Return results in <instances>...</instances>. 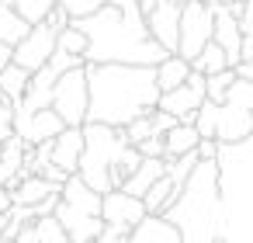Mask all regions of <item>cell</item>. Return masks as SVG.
Returning <instances> with one entry per match:
<instances>
[{"instance_id": "6da1fadb", "label": "cell", "mask_w": 253, "mask_h": 243, "mask_svg": "<svg viewBox=\"0 0 253 243\" xmlns=\"http://www.w3.org/2000/svg\"><path fill=\"white\" fill-rule=\"evenodd\" d=\"M73 25L87 35V63H135V66H160L170 52L153 39L146 11L139 0L118 7L108 4L94 14L73 18Z\"/></svg>"}, {"instance_id": "7a4b0ae2", "label": "cell", "mask_w": 253, "mask_h": 243, "mask_svg": "<svg viewBox=\"0 0 253 243\" xmlns=\"http://www.w3.org/2000/svg\"><path fill=\"white\" fill-rule=\"evenodd\" d=\"M90 80V115L87 122H104L125 129L139 115L160 108V84L156 66L135 63H87Z\"/></svg>"}, {"instance_id": "3957f363", "label": "cell", "mask_w": 253, "mask_h": 243, "mask_svg": "<svg viewBox=\"0 0 253 243\" xmlns=\"http://www.w3.org/2000/svg\"><path fill=\"white\" fill-rule=\"evenodd\" d=\"M184 236V243H218L222 236V191H218V160H201L177 201L163 212Z\"/></svg>"}, {"instance_id": "277c9868", "label": "cell", "mask_w": 253, "mask_h": 243, "mask_svg": "<svg viewBox=\"0 0 253 243\" xmlns=\"http://www.w3.org/2000/svg\"><path fill=\"white\" fill-rule=\"evenodd\" d=\"M84 139L87 143H84V156H80V170L77 174L101 194H108L111 188H122L135 174V167L142 163L139 146H132L125 129H118V125L87 122L84 125Z\"/></svg>"}, {"instance_id": "5b68a950", "label": "cell", "mask_w": 253, "mask_h": 243, "mask_svg": "<svg viewBox=\"0 0 253 243\" xmlns=\"http://www.w3.org/2000/svg\"><path fill=\"white\" fill-rule=\"evenodd\" d=\"M52 108L63 115L66 125H87V115H90V80H87V63L66 70V73L56 80Z\"/></svg>"}, {"instance_id": "8992f818", "label": "cell", "mask_w": 253, "mask_h": 243, "mask_svg": "<svg viewBox=\"0 0 253 243\" xmlns=\"http://www.w3.org/2000/svg\"><path fill=\"white\" fill-rule=\"evenodd\" d=\"M211 39H215V4H208V0H187L184 11H180V46H177V52L184 59H194Z\"/></svg>"}, {"instance_id": "52a82bcc", "label": "cell", "mask_w": 253, "mask_h": 243, "mask_svg": "<svg viewBox=\"0 0 253 243\" xmlns=\"http://www.w3.org/2000/svg\"><path fill=\"white\" fill-rule=\"evenodd\" d=\"M205 101H208V77L201 70H191V77L180 87L160 94V108L170 111V115H177L180 122H194Z\"/></svg>"}, {"instance_id": "ba28073f", "label": "cell", "mask_w": 253, "mask_h": 243, "mask_svg": "<svg viewBox=\"0 0 253 243\" xmlns=\"http://www.w3.org/2000/svg\"><path fill=\"white\" fill-rule=\"evenodd\" d=\"M56 49H59V32H56L49 21H39V25H32V32L14 46V63L25 66L28 73H35V70H42V66L56 56Z\"/></svg>"}, {"instance_id": "9c48e42d", "label": "cell", "mask_w": 253, "mask_h": 243, "mask_svg": "<svg viewBox=\"0 0 253 243\" xmlns=\"http://www.w3.org/2000/svg\"><path fill=\"white\" fill-rule=\"evenodd\" d=\"M66 129L63 115L56 108H39V111H14V132L28 143V146H39V143H49L56 139L59 132Z\"/></svg>"}, {"instance_id": "30bf717a", "label": "cell", "mask_w": 253, "mask_h": 243, "mask_svg": "<svg viewBox=\"0 0 253 243\" xmlns=\"http://www.w3.org/2000/svg\"><path fill=\"white\" fill-rule=\"evenodd\" d=\"M146 215H149L146 201L135 198V194H128L125 188H111V191L104 194V201H101V219L111 222V226H122V229H128V233H132Z\"/></svg>"}, {"instance_id": "8fae6325", "label": "cell", "mask_w": 253, "mask_h": 243, "mask_svg": "<svg viewBox=\"0 0 253 243\" xmlns=\"http://www.w3.org/2000/svg\"><path fill=\"white\" fill-rule=\"evenodd\" d=\"M180 11H184V4H173V0H163L153 11H146L149 32L167 52H177V46H180Z\"/></svg>"}, {"instance_id": "7c38bea8", "label": "cell", "mask_w": 253, "mask_h": 243, "mask_svg": "<svg viewBox=\"0 0 253 243\" xmlns=\"http://www.w3.org/2000/svg\"><path fill=\"white\" fill-rule=\"evenodd\" d=\"M215 42L225 49L229 66L243 63V25H239V14H232L229 4H215Z\"/></svg>"}, {"instance_id": "4fadbf2b", "label": "cell", "mask_w": 253, "mask_h": 243, "mask_svg": "<svg viewBox=\"0 0 253 243\" xmlns=\"http://www.w3.org/2000/svg\"><path fill=\"white\" fill-rule=\"evenodd\" d=\"M56 219L66 226L70 233V243H94L104 229V219L101 215H90V212H80V208H70L63 198L56 205Z\"/></svg>"}, {"instance_id": "5bb4252c", "label": "cell", "mask_w": 253, "mask_h": 243, "mask_svg": "<svg viewBox=\"0 0 253 243\" xmlns=\"http://www.w3.org/2000/svg\"><path fill=\"white\" fill-rule=\"evenodd\" d=\"M84 125H66L56 139H52V163L63 167L66 174L80 170V156H84Z\"/></svg>"}, {"instance_id": "9a60e30c", "label": "cell", "mask_w": 253, "mask_h": 243, "mask_svg": "<svg viewBox=\"0 0 253 243\" xmlns=\"http://www.w3.org/2000/svg\"><path fill=\"white\" fill-rule=\"evenodd\" d=\"M128 243H184V236H180V229H177L167 215H153V212H149V215L132 229Z\"/></svg>"}, {"instance_id": "2e32d148", "label": "cell", "mask_w": 253, "mask_h": 243, "mask_svg": "<svg viewBox=\"0 0 253 243\" xmlns=\"http://www.w3.org/2000/svg\"><path fill=\"white\" fill-rule=\"evenodd\" d=\"M59 198H63L70 208H80V212H90V215H101V201H104V194L94 191L80 174H70V181H66L63 191H59Z\"/></svg>"}, {"instance_id": "e0dca14e", "label": "cell", "mask_w": 253, "mask_h": 243, "mask_svg": "<svg viewBox=\"0 0 253 243\" xmlns=\"http://www.w3.org/2000/svg\"><path fill=\"white\" fill-rule=\"evenodd\" d=\"M163 174H167V160H163V156H142V163L135 167V174H132L122 188H125L128 194H135V198H146V191H149Z\"/></svg>"}, {"instance_id": "ac0fdd59", "label": "cell", "mask_w": 253, "mask_h": 243, "mask_svg": "<svg viewBox=\"0 0 253 243\" xmlns=\"http://www.w3.org/2000/svg\"><path fill=\"white\" fill-rule=\"evenodd\" d=\"M14 191V205H42L45 198H52V194H59L63 188H56L49 177H42V174H32V177H25L18 188H11Z\"/></svg>"}, {"instance_id": "d6986e66", "label": "cell", "mask_w": 253, "mask_h": 243, "mask_svg": "<svg viewBox=\"0 0 253 243\" xmlns=\"http://www.w3.org/2000/svg\"><path fill=\"white\" fill-rule=\"evenodd\" d=\"M163 143H167V156L173 160V156H184V153L198 149L201 132H198V125H194V122H177V125L163 136Z\"/></svg>"}, {"instance_id": "ffe728a7", "label": "cell", "mask_w": 253, "mask_h": 243, "mask_svg": "<svg viewBox=\"0 0 253 243\" xmlns=\"http://www.w3.org/2000/svg\"><path fill=\"white\" fill-rule=\"evenodd\" d=\"M187 77H191V59H184L180 52H170V56L156 66V84H160V91H173V87H180Z\"/></svg>"}, {"instance_id": "44dd1931", "label": "cell", "mask_w": 253, "mask_h": 243, "mask_svg": "<svg viewBox=\"0 0 253 243\" xmlns=\"http://www.w3.org/2000/svg\"><path fill=\"white\" fill-rule=\"evenodd\" d=\"M32 32V21L21 18L7 0H0V42H7V46H18L25 35Z\"/></svg>"}, {"instance_id": "7402d4cb", "label": "cell", "mask_w": 253, "mask_h": 243, "mask_svg": "<svg viewBox=\"0 0 253 243\" xmlns=\"http://www.w3.org/2000/svg\"><path fill=\"white\" fill-rule=\"evenodd\" d=\"M177 194H180V188L173 184V177H170V174H163V177L146 191V198H142V201H146V208H149L153 215H163V212L177 201Z\"/></svg>"}, {"instance_id": "603a6c76", "label": "cell", "mask_w": 253, "mask_h": 243, "mask_svg": "<svg viewBox=\"0 0 253 243\" xmlns=\"http://www.w3.org/2000/svg\"><path fill=\"white\" fill-rule=\"evenodd\" d=\"M28 80H32V73L25 66L11 63V66L0 70V94H4L7 101H14V108H18L21 97H25V91H28Z\"/></svg>"}, {"instance_id": "cb8c5ba5", "label": "cell", "mask_w": 253, "mask_h": 243, "mask_svg": "<svg viewBox=\"0 0 253 243\" xmlns=\"http://www.w3.org/2000/svg\"><path fill=\"white\" fill-rule=\"evenodd\" d=\"M225 66H229V56H225V49H222L215 39L191 59V70H201L205 77H211V73H218V70H225Z\"/></svg>"}, {"instance_id": "d4e9b609", "label": "cell", "mask_w": 253, "mask_h": 243, "mask_svg": "<svg viewBox=\"0 0 253 243\" xmlns=\"http://www.w3.org/2000/svg\"><path fill=\"white\" fill-rule=\"evenodd\" d=\"M125 136H128L132 146H139V143L149 139V136H163V129H160V122H156V111L139 115L135 122H128V125H125Z\"/></svg>"}, {"instance_id": "484cf974", "label": "cell", "mask_w": 253, "mask_h": 243, "mask_svg": "<svg viewBox=\"0 0 253 243\" xmlns=\"http://www.w3.org/2000/svg\"><path fill=\"white\" fill-rule=\"evenodd\" d=\"M7 4H11L21 18H28L32 25H39V21L49 18V11L59 4V0H7Z\"/></svg>"}, {"instance_id": "4316f807", "label": "cell", "mask_w": 253, "mask_h": 243, "mask_svg": "<svg viewBox=\"0 0 253 243\" xmlns=\"http://www.w3.org/2000/svg\"><path fill=\"white\" fill-rule=\"evenodd\" d=\"M236 80H239V77H236V66H225V70L211 73V77H208V101L222 104V101L229 97V91H232Z\"/></svg>"}, {"instance_id": "83f0119b", "label": "cell", "mask_w": 253, "mask_h": 243, "mask_svg": "<svg viewBox=\"0 0 253 243\" xmlns=\"http://www.w3.org/2000/svg\"><path fill=\"white\" fill-rule=\"evenodd\" d=\"M35 226H39V243H70V233H66V226L56 219V212L35 219Z\"/></svg>"}, {"instance_id": "f1b7e54d", "label": "cell", "mask_w": 253, "mask_h": 243, "mask_svg": "<svg viewBox=\"0 0 253 243\" xmlns=\"http://www.w3.org/2000/svg\"><path fill=\"white\" fill-rule=\"evenodd\" d=\"M59 49L87 59V35H84L77 25H70V28H63V32H59Z\"/></svg>"}, {"instance_id": "f546056e", "label": "cell", "mask_w": 253, "mask_h": 243, "mask_svg": "<svg viewBox=\"0 0 253 243\" xmlns=\"http://www.w3.org/2000/svg\"><path fill=\"white\" fill-rule=\"evenodd\" d=\"M59 4H63L73 18H84V14H94L97 7H104L108 0H59Z\"/></svg>"}, {"instance_id": "4dcf8cb0", "label": "cell", "mask_w": 253, "mask_h": 243, "mask_svg": "<svg viewBox=\"0 0 253 243\" xmlns=\"http://www.w3.org/2000/svg\"><path fill=\"white\" fill-rule=\"evenodd\" d=\"M139 153H142V156H163V160H170V156H167V143H163V136H149V139H142V143H139Z\"/></svg>"}, {"instance_id": "1f68e13d", "label": "cell", "mask_w": 253, "mask_h": 243, "mask_svg": "<svg viewBox=\"0 0 253 243\" xmlns=\"http://www.w3.org/2000/svg\"><path fill=\"white\" fill-rule=\"evenodd\" d=\"M128 229H122V226H111V222H104V229H101V236L94 240V243H128Z\"/></svg>"}, {"instance_id": "d6a6232c", "label": "cell", "mask_w": 253, "mask_h": 243, "mask_svg": "<svg viewBox=\"0 0 253 243\" xmlns=\"http://www.w3.org/2000/svg\"><path fill=\"white\" fill-rule=\"evenodd\" d=\"M45 21H49V25H52L56 32H63V28H70V25H73V14H70V11H66L63 4H56V7L49 11V18H45Z\"/></svg>"}, {"instance_id": "836d02e7", "label": "cell", "mask_w": 253, "mask_h": 243, "mask_svg": "<svg viewBox=\"0 0 253 243\" xmlns=\"http://www.w3.org/2000/svg\"><path fill=\"white\" fill-rule=\"evenodd\" d=\"M218 149H222V143H218V139L201 136V143H198V156H201V160H218Z\"/></svg>"}, {"instance_id": "e575fe53", "label": "cell", "mask_w": 253, "mask_h": 243, "mask_svg": "<svg viewBox=\"0 0 253 243\" xmlns=\"http://www.w3.org/2000/svg\"><path fill=\"white\" fill-rule=\"evenodd\" d=\"M39 174H42V177H49V181H52V184H56V188H63V184H66V181H70V174H66V170H63V167H56V163H49V167H42V170H39Z\"/></svg>"}, {"instance_id": "d590c367", "label": "cell", "mask_w": 253, "mask_h": 243, "mask_svg": "<svg viewBox=\"0 0 253 243\" xmlns=\"http://www.w3.org/2000/svg\"><path fill=\"white\" fill-rule=\"evenodd\" d=\"M14 243H39V226H35V219L21 226V233H18V240H14Z\"/></svg>"}, {"instance_id": "8d00e7d4", "label": "cell", "mask_w": 253, "mask_h": 243, "mask_svg": "<svg viewBox=\"0 0 253 243\" xmlns=\"http://www.w3.org/2000/svg\"><path fill=\"white\" fill-rule=\"evenodd\" d=\"M11 63H14V46L0 42V70H4V66H11Z\"/></svg>"}, {"instance_id": "74e56055", "label": "cell", "mask_w": 253, "mask_h": 243, "mask_svg": "<svg viewBox=\"0 0 253 243\" xmlns=\"http://www.w3.org/2000/svg\"><path fill=\"white\" fill-rule=\"evenodd\" d=\"M11 136H18L14 132V118H0V143H7Z\"/></svg>"}, {"instance_id": "f35d334b", "label": "cell", "mask_w": 253, "mask_h": 243, "mask_svg": "<svg viewBox=\"0 0 253 243\" xmlns=\"http://www.w3.org/2000/svg\"><path fill=\"white\" fill-rule=\"evenodd\" d=\"M11 208H14V191L0 188V212H11Z\"/></svg>"}, {"instance_id": "ab89813d", "label": "cell", "mask_w": 253, "mask_h": 243, "mask_svg": "<svg viewBox=\"0 0 253 243\" xmlns=\"http://www.w3.org/2000/svg\"><path fill=\"white\" fill-rule=\"evenodd\" d=\"M0 118H14V101H7L0 94Z\"/></svg>"}, {"instance_id": "60d3db41", "label": "cell", "mask_w": 253, "mask_h": 243, "mask_svg": "<svg viewBox=\"0 0 253 243\" xmlns=\"http://www.w3.org/2000/svg\"><path fill=\"white\" fill-rule=\"evenodd\" d=\"M139 4H142V11H153L156 4H163V0H139Z\"/></svg>"}, {"instance_id": "b9f144b4", "label": "cell", "mask_w": 253, "mask_h": 243, "mask_svg": "<svg viewBox=\"0 0 253 243\" xmlns=\"http://www.w3.org/2000/svg\"><path fill=\"white\" fill-rule=\"evenodd\" d=\"M208 4H246V0H208Z\"/></svg>"}, {"instance_id": "7bdbcfd3", "label": "cell", "mask_w": 253, "mask_h": 243, "mask_svg": "<svg viewBox=\"0 0 253 243\" xmlns=\"http://www.w3.org/2000/svg\"><path fill=\"white\" fill-rule=\"evenodd\" d=\"M173 4H187V0H173Z\"/></svg>"}]
</instances>
